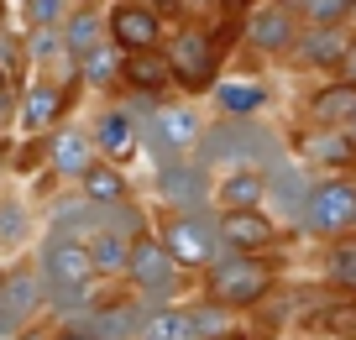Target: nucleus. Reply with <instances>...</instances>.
Instances as JSON below:
<instances>
[{"instance_id": "14", "label": "nucleus", "mask_w": 356, "mask_h": 340, "mask_svg": "<svg viewBox=\"0 0 356 340\" xmlns=\"http://www.w3.org/2000/svg\"><path fill=\"white\" fill-rule=\"evenodd\" d=\"M100 236V204H89L84 194L74 199H53L47 209V241H95Z\"/></svg>"}, {"instance_id": "37", "label": "nucleus", "mask_w": 356, "mask_h": 340, "mask_svg": "<svg viewBox=\"0 0 356 340\" xmlns=\"http://www.w3.org/2000/svg\"><path fill=\"white\" fill-rule=\"evenodd\" d=\"M22 16H26V26H63V16H68V6L63 0H22Z\"/></svg>"}, {"instance_id": "48", "label": "nucleus", "mask_w": 356, "mask_h": 340, "mask_svg": "<svg viewBox=\"0 0 356 340\" xmlns=\"http://www.w3.org/2000/svg\"><path fill=\"white\" fill-rule=\"evenodd\" d=\"M346 131H351V136H356V121H351V126H346Z\"/></svg>"}, {"instance_id": "13", "label": "nucleus", "mask_w": 356, "mask_h": 340, "mask_svg": "<svg viewBox=\"0 0 356 340\" xmlns=\"http://www.w3.org/2000/svg\"><path fill=\"white\" fill-rule=\"evenodd\" d=\"M42 157H47V173H58V178H84V168L95 163V136L89 131H79V126H53L47 131V142H42Z\"/></svg>"}, {"instance_id": "15", "label": "nucleus", "mask_w": 356, "mask_h": 340, "mask_svg": "<svg viewBox=\"0 0 356 340\" xmlns=\"http://www.w3.org/2000/svg\"><path fill=\"white\" fill-rule=\"evenodd\" d=\"M63 110H68V84L37 79V84L22 95V131L26 136H47L58 121H63Z\"/></svg>"}, {"instance_id": "24", "label": "nucleus", "mask_w": 356, "mask_h": 340, "mask_svg": "<svg viewBox=\"0 0 356 340\" xmlns=\"http://www.w3.org/2000/svg\"><path fill=\"white\" fill-rule=\"evenodd\" d=\"M215 199H220V209H262V199H267V173L231 168V173L215 184Z\"/></svg>"}, {"instance_id": "1", "label": "nucleus", "mask_w": 356, "mask_h": 340, "mask_svg": "<svg viewBox=\"0 0 356 340\" xmlns=\"http://www.w3.org/2000/svg\"><path fill=\"white\" fill-rule=\"evenodd\" d=\"M194 163L200 168H252V173H273V168L289 163V152H283L278 131H267L262 121H215L204 126L200 147H194Z\"/></svg>"}, {"instance_id": "42", "label": "nucleus", "mask_w": 356, "mask_h": 340, "mask_svg": "<svg viewBox=\"0 0 356 340\" xmlns=\"http://www.w3.org/2000/svg\"><path fill=\"white\" fill-rule=\"evenodd\" d=\"M189 11H210V6H225V0H184Z\"/></svg>"}, {"instance_id": "3", "label": "nucleus", "mask_w": 356, "mask_h": 340, "mask_svg": "<svg viewBox=\"0 0 356 340\" xmlns=\"http://www.w3.org/2000/svg\"><path fill=\"white\" fill-rule=\"evenodd\" d=\"M225 53H231V47H225L210 26H200V22H184L173 32V42L163 47L168 74H173V84L184 89V95H210V89L220 84Z\"/></svg>"}, {"instance_id": "4", "label": "nucleus", "mask_w": 356, "mask_h": 340, "mask_svg": "<svg viewBox=\"0 0 356 340\" xmlns=\"http://www.w3.org/2000/svg\"><path fill=\"white\" fill-rule=\"evenodd\" d=\"M273 277H278V267L267 262V257L225 252V257H215V262L204 267V293H210V304H220V309H252V304L267 298Z\"/></svg>"}, {"instance_id": "49", "label": "nucleus", "mask_w": 356, "mask_h": 340, "mask_svg": "<svg viewBox=\"0 0 356 340\" xmlns=\"http://www.w3.org/2000/svg\"><path fill=\"white\" fill-rule=\"evenodd\" d=\"M351 22H356V0H351Z\"/></svg>"}, {"instance_id": "29", "label": "nucleus", "mask_w": 356, "mask_h": 340, "mask_svg": "<svg viewBox=\"0 0 356 340\" xmlns=\"http://www.w3.org/2000/svg\"><path fill=\"white\" fill-rule=\"evenodd\" d=\"M74 68H79V79H84L89 89H115L121 84V53H115L111 42L95 47V53H89L84 63H74Z\"/></svg>"}, {"instance_id": "2", "label": "nucleus", "mask_w": 356, "mask_h": 340, "mask_svg": "<svg viewBox=\"0 0 356 340\" xmlns=\"http://www.w3.org/2000/svg\"><path fill=\"white\" fill-rule=\"evenodd\" d=\"M89 277H95V262H89L84 241H42V257H37L42 304H53L58 314H84Z\"/></svg>"}, {"instance_id": "9", "label": "nucleus", "mask_w": 356, "mask_h": 340, "mask_svg": "<svg viewBox=\"0 0 356 340\" xmlns=\"http://www.w3.org/2000/svg\"><path fill=\"white\" fill-rule=\"evenodd\" d=\"M126 277H131L136 288H142L147 298H168L178 288V277H184V267L168 257V246L157 241L152 231L147 236H136L131 241V257H126Z\"/></svg>"}, {"instance_id": "43", "label": "nucleus", "mask_w": 356, "mask_h": 340, "mask_svg": "<svg viewBox=\"0 0 356 340\" xmlns=\"http://www.w3.org/2000/svg\"><path fill=\"white\" fill-rule=\"evenodd\" d=\"M58 340H89V335H84V330H68V335H58Z\"/></svg>"}, {"instance_id": "31", "label": "nucleus", "mask_w": 356, "mask_h": 340, "mask_svg": "<svg viewBox=\"0 0 356 340\" xmlns=\"http://www.w3.org/2000/svg\"><path fill=\"white\" fill-rule=\"evenodd\" d=\"M100 231L121 236V241H136V236H147V215L131 204V199H121V204H105L100 209Z\"/></svg>"}, {"instance_id": "10", "label": "nucleus", "mask_w": 356, "mask_h": 340, "mask_svg": "<svg viewBox=\"0 0 356 340\" xmlns=\"http://www.w3.org/2000/svg\"><path fill=\"white\" fill-rule=\"evenodd\" d=\"M241 37H246V47L262 53V58H289L293 37H299V22L289 16L283 0H262V6H252V11L241 16Z\"/></svg>"}, {"instance_id": "40", "label": "nucleus", "mask_w": 356, "mask_h": 340, "mask_svg": "<svg viewBox=\"0 0 356 340\" xmlns=\"http://www.w3.org/2000/svg\"><path fill=\"white\" fill-rule=\"evenodd\" d=\"M22 319H16V314H6V309H0V340H22Z\"/></svg>"}, {"instance_id": "26", "label": "nucleus", "mask_w": 356, "mask_h": 340, "mask_svg": "<svg viewBox=\"0 0 356 340\" xmlns=\"http://www.w3.org/2000/svg\"><path fill=\"white\" fill-rule=\"evenodd\" d=\"M0 309H6V314H16L26 325V319L37 314V309H42V283H37V273H6V288H0Z\"/></svg>"}, {"instance_id": "7", "label": "nucleus", "mask_w": 356, "mask_h": 340, "mask_svg": "<svg viewBox=\"0 0 356 340\" xmlns=\"http://www.w3.org/2000/svg\"><path fill=\"white\" fill-rule=\"evenodd\" d=\"M157 194L168 199L173 215H200L215 204V173L200 168L194 157H173V163L157 168Z\"/></svg>"}, {"instance_id": "47", "label": "nucleus", "mask_w": 356, "mask_h": 340, "mask_svg": "<svg viewBox=\"0 0 356 340\" xmlns=\"http://www.w3.org/2000/svg\"><path fill=\"white\" fill-rule=\"evenodd\" d=\"M0 288H6V267H0Z\"/></svg>"}, {"instance_id": "16", "label": "nucleus", "mask_w": 356, "mask_h": 340, "mask_svg": "<svg viewBox=\"0 0 356 340\" xmlns=\"http://www.w3.org/2000/svg\"><path fill=\"white\" fill-rule=\"evenodd\" d=\"M304 199H309V178H304L293 163H283V168H273V173H267V199H262V209L278 220V225H299Z\"/></svg>"}, {"instance_id": "44", "label": "nucleus", "mask_w": 356, "mask_h": 340, "mask_svg": "<svg viewBox=\"0 0 356 340\" xmlns=\"http://www.w3.org/2000/svg\"><path fill=\"white\" fill-rule=\"evenodd\" d=\"M220 340H252V335H236V330H225V335Z\"/></svg>"}, {"instance_id": "50", "label": "nucleus", "mask_w": 356, "mask_h": 340, "mask_svg": "<svg viewBox=\"0 0 356 340\" xmlns=\"http://www.w3.org/2000/svg\"><path fill=\"white\" fill-rule=\"evenodd\" d=\"M22 340H37V335H26V330H22Z\"/></svg>"}, {"instance_id": "12", "label": "nucleus", "mask_w": 356, "mask_h": 340, "mask_svg": "<svg viewBox=\"0 0 356 340\" xmlns=\"http://www.w3.org/2000/svg\"><path fill=\"white\" fill-rule=\"evenodd\" d=\"M346 47H351V32H346V26H299V37H293V47H289L283 63H293V68H335V74H341Z\"/></svg>"}, {"instance_id": "46", "label": "nucleus", "mask_w": 356, "mask_h": 340, "mask_svg": "<svg viewBox=\"0 0 356 340\" xmlns=\"http://www.w3.org/2000/svg\"><path fill=\"white\" fill-rule=\"evenodd\" d=\"M63 6H68V11H79V6H89V0H63Z\"/></svg>"}, {"instance_id": "36", "label": "nucleus", "mask_w": 356, "mask_h": 340, "mask_svg": "<svg viewBox=\"0 0 356 340\" xmlns=\"http://www.w3.org/2000/svg\"><path fill=\"white\" fill-rule=\"evenodd\" d=\"M314 325H320L325 335L356 340V304H330V309H314Z\"/></svg>"}, {"instance_id": "41", "label": "nucleus", "mask_w": 356, "mask_h": 340, "mask_svg": "<svg viewBox=\"0 0 356 340\" xmlns=\"http://www.w3.org/2000/svg\"><path fill=\"white\" fill-rule=\"evenodd\" d=\"M142 6H152L157 16H163V11H184V0H142Z\"/></svg>"}, {"instance_id": "38", "label": "nucleus", "mask_w": 356, "mask_h": 340, "mask_svg": "<svg viewBox=\"0 0 356 340\" xmlns=\"http://www.w3.org/2000/svg\"><path fill=\"white\" fill-rule=\"evenodd\" d=\"M22 63H26V58H22V42L0 26V68H6V79H16V68H22Z\"/></svg>"}, {"instance_id": "8", "label": "nucleus", "mask_w": 356, "mask_h": 340, "mask_svg": "<svg viewBox=\"0 0 356 340\" xmlns=\"http://www.w3.org/2000/svg\"><path fill=\"white\" fill-rule=\"evenodd\" d=\"M105 42L115 53H152L163 47V16L142 0H115L105 11Z\"/></svg>"}, {"instance_id": "22", "label": "nucleus", "mask_w": 356, "mask_h": 340, "mask_svg": "<svg viewBox=\"0 0 356 340\" xmlns=\"http://www.w3.org/2000/svg\"><path fill=\"white\" fill-rule=\"evenodd\" d=\"M89 136H95V152H100V163H115V168H121L126 157L136 152V131H131V115H126L121 105H115V110H105L100 121H95V131H89Z\"/></svg>"}, {"instance_id": "20", "label": "nucleus", "mask_w": 356, "mask_h": 340, "mask_svg": "<svg viewBox=\"0 0 356 340\" xmlns=\"http://www.w3.org/2000/svg\"><path fill=\"white\" fill-rule=\"evenodd\" d=\"M58 37H63V58L84 63L95 47H105V11H95V6H79V11H68L63 26H58Z\"/></svg>"}, {"instance_id": "33", "label": "nucleus", "mask_w": 356, "mask_h": 340, "mask_svg": "<svg viewBox=\"0 0 356 340\" xmlns=\"http://www.w3.org/2000/svg\"><path fill=\"white\" fill-rule=\"evenodd\" d=\"M26 241V204L11 194H0V246L11 252V246Z\"/></svg>"}, {"instance_id": "6", "label": "nucleus", "mask_w": 356, "mask_h": 340, "mask_svg": "<svg viewBox=\"0 0 356 340\" xmlns=\"http://www.w3.org/2000/svg\"><path fill=\"white\" fill-rule=\"evenodd\" d=\"M157 241L168 246V257H173L178 267H210L215 257H225L220 225H215L210 209H200V215H168V225H163Z\"/></svg>"}, {"instance_id": "32", "label": "nucleus", "mask_w": 356, "mask_h": 340, "mask_svg": "<svg viewBox=\"0 0 356 340\" xmlns=\"http://www.w3.org/2000/svg\"><path fill=\"white\" fill-rule=\"evenodd\" d=\"M325 273H330L335 288H351V293H356V236L330 241V252H325Z\"/></svg>"}, {"instance_id": "35", "label": "nucleus", "mask_w": 356, "mask_h": 340, "mask_svg": "<svg viewBox=\"0 0 356 340\" xmlns=\"http://www.w3.org/2000/svg\"><path fill=\"white\" fill-rule=\"evenodd\" d=\"M189 325H194V340H220L225 330H231V319H225L220 304H210V298H204V304L189 309Z\"/></svg>"}, {"instance_id": "11", "label": "nucleus", "mask_w": 356, "mask_h": 340, "mask_svg": "<svg viewBox=\"0 0 356 340\" xmlns=\"http://www.w3.org/2000/svg\"><path fill=\"white\" fill-rule=\"evenodd\" d=\"M215 225H220V246L225 252H246V257H262L278 246V220L267 215V209H220L215 215Z\"/></svg>"}, {"instance_id": "28", "label": "nucleus", "mask_w": 356, "mask_h": 340, "mask_svg": "<svg viewBox=\"0 0 356 340\" xmlns=\"http://www.w3.org/2000/svg\"><path fill=\"white\" fill-rule=\"evenodd\" d=\"M136 340H194L189 309H152V314H142Z\"/></svg>"}, {"instance_id": "19", "label": "nucleus", "mask_w": 356, "mask_h": 340, "mask_svg": "<svg viewBox=\"0 0 356 340\" xmlns=\"http://www.w3.org/2000/svg\"><path fill=\"white\" fill-rule=\"evenodd\" d=\"M304 163L325 168V173H356V136L351 131H309L299 136Z\"/></svg>"}, {"instance_id": "39", "label": "nucleus", "mask_w": 356, "mask_h": 340, "mask_svg": "<svg viewBox=\"0 0 356 340\" xmlns=\"http://www.w3.org/2000/svg\"><path fill=\"white\" fill-rule=\"evenodd\" d=\"M335 79L356 84V32H351V47H346V58H341V74H335Z\"/></svg>"}, {"instance_id": "34", "label": "nucleus", "mask_w": 356, "mask_h": 340, "mask_svg": "<svg viewBox=\"0 0 356 340\" xmlns=\"http://www.w3.org/2000/svg\"><path fill=\"white\" fill-rule=\"evenodd\" d=\"M22 58H26V63H53V58H63V37H58V26H37V32H26Z\"/></svg>"}, {"instance_id": "21", "label": "nucleus", "mask_w": 356, "mask_h": 340, "mask_svg": "<svg viewBox=\"0 0 356 340\" xmlns=\"http://www.w3.org/2000/svg\"><path fill=\"white\" fill-rule=\"evenodd\" d=\"M121 84L131 89V95H152V99L163 95V89L173 84L163 47H152V53H121Z\"/></svg>"}, {"instance_id": "23", "label": "nucleus", "mask_w": 356, "mask_h": 340, "mask_svg": "<svg viewBox=\"0 0 356 340\" xmlns=\"http://www.w3.org/2000/svg\"><path fill=\"white\" fill-rule=\"evenodd\" d=\"M79 194L89 199V204H121V199H131V184H126V173L115 163H100V157H95V163L84 168V178H79Z\"/></svg>"}, {"instance_id": "27", "label": "nucleus", "mask_w": 356, "mask_h": 340, "mask_svg": "<svg viewBox=\"0 0 356 340\" xmlns=\"http://www.w3.org/2000/svg\"><path fill=\"white\" fill-rule=\"evenodd\" d=\"M299 26H346L351 22V0H283Z\"/></svg>"}, {"instance_id": "45", "label": "nucleus", "mask_w": 356, "mask_h": 340, "mask_svg": "<svg viewBox=\"0 0 356 340\" xmlns=\"http://www.w3.org/2000/svg\"><path fill=\"white\" fill-rule=\"evenodd\" d=\"M6 89H11V79H6V68H0V95H6Z\"/></svg>"}, {"instance_id": "17", "label": "nucleus", "mask_w": 356, "mask_h": 340, "mask_svg": "<svg viewBox=\"0 0 356 340\" xmlns=\"http://www.w3.org/2000/svg\"><path fill=\"white\" fill-rule=\"evenodd\" d=\"M304 115L314 121V131H346L356 121V84H346V79L320 84L309 95V105H304Z\"/></svg>"}, {"instance_id": "5", "label": "nucleus", "mask_w": 356, "mask_h": 340, "mask_svg": "<svg viewBox=\"0 0 356 340\" xmlns=\"http://www.w3.org/2000/svg\"><path fill=\"white\" fill-rule=\"evenodd\" d=\"M304 236H325V241H341V236H356V173H325L309 184V199H304L299 215Z\"/></svg>"}, {"instance_id": "30", "label": "nucleus", "mask_w": 356, "mask_h": 340, "mask_svg": "<svg viewBox=\"0 0 356 340\" xmlns=\"http://www.w3.org/2000/svg\"><path fill=\"white\" fill-rule=\"evenodd\" d=\"M126 257H131V241H121V236H111V231H100L89 241V262H95L100 277H126Z\"/></svg>"}, {"instance_id": "25", "label": "nucleus", "mask_w": 356, "mask_h": 340, "mask_svg": "<svg viewBox=\"0 0 356 340\" xmlns=\"http://www.w3.org/2000/svg\"><path fill=\"white\" fill-rule=\"evenodd\" d=\"M136 330H142V304H105L89 314L84 335L89 340H136Z\"/></svg>"}, {"instance_id": "18", "label": "nucleus", "mask_w": 356, "mask_h": 340, "mask_svg": "<svg viewBox=\"0 0 356 340\" xmlns=\"http://www.w3.org/2000/svg\"><path fill=\"white\" fill-rule=\"evenodd\" d=\"M210 95H215L220 121H257L267 110V99H273V89H267L262 79H220Z\"/></svg>"}]
</instances>
